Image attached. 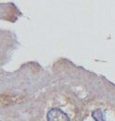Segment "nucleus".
Masks as SVG:
<instances>
[{
	"label": "nucleus",
	"instance_id": "1",
	"mask_svg": "<svg viewBox=\"0 0 115 121\" xmlns=\"http://www.w3.org/2000/svg\"><path fill=\"white\" fill-rule=\"evenodd\" d=\"M46 118L47 121H70V118L67 116V114H65L63 111L58 108L51 109L47 113Z\"/></svg>",
	"mask_w": 115,
	"mask_h": 121
},
{
	"label": "nucleus",
	"instance_id": "2",
	"mask_svg": "<svg viewBox=\"0 0 115 121\" xmlns=\"http://www.w3.org/2000/svg\"><path fill=\"white\" fill-rule=\"evenodd\" d=\"M94 119L96 121H105L104 120V117H103V114H102V111L100 109H97L93 112L92 114Z\"/></svg>",
	"mask_w": 115,
	"mask_h": 121
}]
</instances>
